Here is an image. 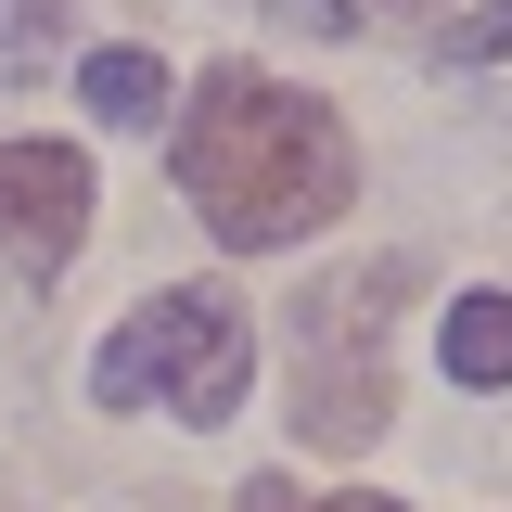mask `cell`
Listing matches in <instances>:
<instances>
[{
    "instance_id": "277c9868",
    "label": "cell",
    "mask_w": 512,
    "mask_h": 512,
    "mask_svg": "<svg viewBox=\"0 0 512 512\" xmlns=\"http://www.w3.org/2000/svg\"><path fill=\"white\" fill-rule=\"evenodd\" d=\"M90 244V154L77 141H0V256L64 269Z\"/></svg>"
},
{
    "instance_id": "9c48e42d",
    "label": "cell",
    "mask_w": 512,
    "mask_h": 512,
    "mask_svg": "<svg viewBox=\"0 0 512 512\" xmlns=\"http://www.w3.org/2000/svg\"><path fill=\"white\" fill-rule=\"evenodd\" d=\"M52 26H64V0H0V52H39Z\"/></svg>"
},
{
    "instance_id": "6da1fadb",
    "label": "cell",
    "mask_w": 512,
    "mask_h": 512,
    "mask_svg": "<svg viewBox=\"0 0 512 512\" xmlns=\"http://www.w3.org/2000/svg\"><path fill=\"white\" fill-rule=\"evenodd\" d=\"M180 205L231 256L308 244L320 218L359 205V141H346V116H333L320 90L256 77V64H218L180 103Z\"/></svg>"
},
{
    "instance_id": "5b68a950",
    "label": "cell",
    "mask_w": 512,
    "mask_h": 512,
    "mask_svg": "<svg viewBox=\"0 0 512 512\" xmlns=\"http://www.w3.org/2000/svg\"><path fill=\"white\" fill-rule=\"evenodd\" d=\"M436 359H448V384H512V295L500 282H487V295H448Z\"/></svg>"
},
{
    "instance_id": "ba28073f",
    "label": "cell",
    "mask_w": 512,
    "mask_h": 512,
    "mask_svg": "<svg viewBox=\"0 0 512 512\" xmlns=\"http://www.w3.org/2000/svg\"><path fill=\"white\" fill-rule=\"evenodd\" d=\"M448 64H512V0L461 13V26H448Z\"/></svg>"
},
{
    "instance_id": "3957f363",
    "label": "cell",
    "mask_w": 512,
    "mask_h": 512,
    "mask_svg": "<svg viewBox=\"0 0 512 512\" xmlns=\"http://www.w3.org/2000/svg\"><path fill=\"white\" fill-rule=\"evenodd\" d=\"M410 282V256L320 282L295 320V436L308 448H372L397 423V384H384V295Z\"/></svg>"
},
{
    "instance_id": "52a82bcc",
    "label": "cell",
    "mask_w": 512,
    "mask_h": 512,
    "mask_svg": "<svg viewBox=\"0 0 512 512\" xmlns=\"http://www.w3.org/2000/svg\"><path fill=\"white\" fill-rule=\"evenodd\" d=\"M231 512H410V500H384V487H333V500H308V487H282V474H256Z\"/></svg>"
},
{
    "instance_id": "8992f818",
    "label": "cell",
    "mask_w": 512,
    "mask_h": 512,
    "mask_svg": "<svg viewBox=\"0 0 512 512\" xmlns=\"http://www.w3.org/2000/svg\"><path fill=\"white\" fill-rule=\"evenodd\" d=\"M77 103H90L103 128H154L180 90H167V64H154V52H90V64H77Z\"/></svg>"
},
{
    "instance_id": "30bf717a",
    "label": "cell",
    "mask_w": 512,
    "mask_h": 512,
    "mask_svg": "<svg viewBox=\"0 0 512 512\" xmlns=\"http://www.w3.org/2000/svg\"><path fill=\"white\" fill-rule=\"evenodd\" d=\"M384 13H410V0H384Z\"/></svg>"
},
{
    "instance_id": "7a4b0ae2",
    "label": "cell",
    "mask_w": 512,
    "mask_h": 512,
    "mask_svg": "<svg viewBox=\"0 0 512 512\" xmlns=\"http://www.w3.org/2000/svg\"><path fill=\"white\" fill-rule=\"evenodd\" d=\"M256 384V320L218 295V282H180V295H154V308H128L103 333V359H90V397L103 410H180V423H231Z\"/></svg>"
}]
</instances>
